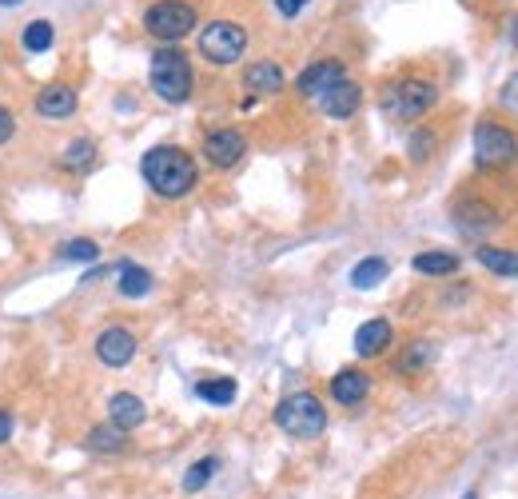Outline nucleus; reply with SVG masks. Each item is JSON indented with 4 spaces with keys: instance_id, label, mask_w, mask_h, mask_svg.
<instances>
[{
    "instance_id": "f257e3e1",
    "label": "nucleus",
    "mask_w": 518,
    "mask_h": 499,
    "mask_svg": "<svg viewBox=\"0 0 518 499\" xmlns=\"http://www.w3.org/2000/svg\"><path fill=\"white\" fill-rule=\"evenodd\" d=\"M140 172H144L148 188H152L156 196H164V200H180V196H188V192L200 184L196 160H192L184 148H176V144H156V148H148L144 160H140Z\"/></svg>"
},
{
    "instance_id": "f03ea898",
    "label": "nucleus",
    "mask_w": 518,
    "mask_h": 499,
    "mask_svg": "<svg viewBox=\"0 0 518 499\" xmlns=\"http://www.w3.org/2000/svg\"><path fill=\"white\" fill-rule=\"evenodd\" d=\"M152 92L168 104H184L196 88V72H192V60L176 48V44H164L152 52Z\"/></svg>"
},
{
    "instance_id": "7ed1b4c3",
    "label": "nucleus",
    "mask_w": 518,
    "mask_h": 499,
    "mask_svg": "<svg viewBox=\"0 0 518 499\" xmlns=\"http://www.w3.org/2000/svg\"><path fill=\"white\" fill-rule=\"evenodd\" d=\"M439 100V88L423 76H407V80H391L383 92H379V108L391 116V120H419L423 112H431Z\"/></svg>"
},
{
    "instance_id": "20e7f679",
    "label": "nucleus",
    "mask_w": 518,
    "mask_h": 499,
    "mask_svg": "<svg viewBox=\"0 0 518 499\" xmlns=\"http://www.w3.org/2000/svg\"><path fill=\"white\" fill-rule=\"evenodd\" d=\"M275 424H279V432L291 436V440H315V436H323V428H327V408L319 404V396L295 392V396L279 400Z\"/></svg>"
},
{
    "instance_id": "39448f33",
    "label": "nucleus",
    "mask_w": 518,
    "mask_h": 499,
    "mask_svg": "<svg viewBox=\"0 0 518 499\" xmlns=\"http://www.w3.org/2000/svg\"><path fill=\"white\" fill-rule=\"evenodd\" d=\"M518 156V140L507 124L483 120L475 124V168L479 172H499Z\"/></svg>"
},
{
    "instance_id": "423d86ee",
    "label": "nucleus",
    "mask_w": 518,
    "mask_h": 499,
    "mask_svg": "<svg viewBox=\"0 0 518 499\" xmlns=\"http://www.w3.org/2000/svg\"><path fill=\"white\" fill-rule=\"evenodd\" d=\"M196 8L188 4V0H156L148 12H144V28L156 36V40H164V44H176V40H184L192 28H196Z\"/></svg>"
},
{
    "instance_id": "0eeeda50",
    "label": "nucleus",
    "mask_w": 518,
    "mask_h": 499,
    "mask_svg": "<svg viewBox=\"0 0 518 499\" xmlns=\"http://www.w3.org/2000/svg\"><path fill=\"white\" fill-rule=\"evenodd\" d=\"M248 52V32L232 20H212L200 32V56L212 64H236Z\"/></svg>"
},
{
    "instance_id": "6e6552de",
    "label": "nucleus",
    "mask_w": 518,
    "mask_h": 499,
    "mask_svg": "<svg viewBox=\"0 0 518 499\" xmlns=\"http://www.w3.org/2000/svg\"><path fill=\"white\" fill-rule=\"evenodd\" d=\"M244 152H248V140L240 128H216L204 136V156L212 168H236L244 160Z\"/></svg>"
},
{
    "instance_id": "1a4fd4ad",
    "label": "nucleus",
    "mask_w": 518,
    "mask_h": 499,
    "mask_svg": "<svg viewBox=\"0 0 518 499\" xmlns=\"http://www.w3.org/2000/svg\"><path fill=\"white\" fill-rule=\"evenodd\" d=\"M96 356H100V364H108V368H124V364H132V356H136V336H132L128 328L112 324V328H104V332L96 336Z\"/></svg>"
},
{
    "instance_id": "9d476101",
    "label": "nucleus",
    "mask_w": 518,
    "mask_h": 499,
    "mask_svg": "<svg viewBox=\"0 0 518 499\" xmlns=\"http://www.w3.org/2000/svg\"><path fill=\"white\" fill-rule=\"evenodd\" d=\"M359 104H363V88H359L351 76H343L339 84H331V88L319 96V108H323V116H331V120H347V116H355V112H359Z\"/></svg>"
},
{
    "instance_id": "9b49d317",
    "label": "nucleus",
    "mask_w": 518,
    "mask_h": 499,
    "mask_svg": "<svg viewBox=\"0 0 518 499\" xmlns=\"http://www.w3.org/2000/svg\"><path fill=\"white\" fill-rule=\"evenodd\" d=\"M36 116L44 120H68L76 116V88L64 84V80H52L36 92Z\"/></svg>"
},
{
    "instance_id": "f8f14e48",
    "label": "nucleus",
    "mask_w": 518,
    "mask_h": 499,
    "mask_svg": "<svg viewBox=\"0 0 518 499\" xmlns=\"http://www.w3.org/2000/svg\"><path fill=\"white\" fill-rule=\"evenodd\" d=\"M347 72H343V64L339 60H315V64H307L303 72H299V80H295V92L299 96H323L331 84H339Z\"/></svg>"
},
{
    "instance_id": "ddd939ff",
    "label": "nucleus",
    "mask_w": 518,
    "mask_h": 499,
    "mask_svg": "<svg viewBox=\"0 0 518 499\" xmlns=\"http://www.w3.org/2000/svg\"><path fill=\"white\" fill-rule=\"evenodd\" d=\"M367 396H371V376H367V372H359V368H343V372H335V376H331V400H335V404L355 408V404H363Z\"/></svg>"
},
{
    "instance_id": "4468645a",
    "label": "nucleus",
    "mask_w": 518,
    "mask_h": 499,
    "mask_svg": "<svg viewBox=\"0 0 518 499\" xmlns=\"http://www.w3.org/2000/svg\"><path fill=\"white\" fill-rule=\"evenodd\" d=\"M391 340H395V328H391L387 320H367V324H359V332H355V352H359L363 360H375V356H383V352L391 348Z\"/></svg>"
},
{
    "instance_id": "2eb2a0df",
    "label": "nucleus",
    "mask_w": 518,
    "mask_h": 499,
    "mask_svg": "<svg viewBox=\"0 0 518 499\" xmlns=\"http://www.w3.org/2000/svg\"><path fill=\"white\" fill-rule=\"evenodd\" d=\"M144 420H148V408H144V400H140V396H132V392H116V396L108 400V424H116V428L132 432V428H140Z\"/></svg>"
},
{
    "instance_id": "dca6fc26",
    "label": "nucleus",
    "mask_w": 518,
    "mask_h": 499,
    "mask_svg": "<svg viewBox=\"0 0 518 499\" xmlns=\"http://www.w3.org/2000/svg\"><path fill=\"white\" fill-rule=\"evenodd\" d=\"M244 88L252 96H275L283 88V68L271 64V60H256L248 72H244Z\"/></svg>"
},
{
    "instance_id": "f3484780",
    "label": "nucleus",
    "mask_w": 518,
    "mask_h": 499,
    "mask_svg": "<svg viewBox=\"0 0 518 499\" xmlns=\"http://www.w3.org/2000/svg\"><path fill=\"white\" fill-rule=\"evenodd\" d=\"M84 444H88L92 452H100V456H120V452H128V432L116 428V424H96Z\"/></svg>"
},
{
    "instance_id": "a211bd4d",
    "label": "nucleus",
    "mask_w": 518,
    "mask_h": 499,
    "mask_svg": "<svg viewBox=\"0 0 518 499\" xmlns=\"http://www.w3.org/2000/svg\"><path fill=\"white\" fill-rule=\"evenodd\" d=\"M387 260H379V256H367V260H359L355 268H351V288H359V292H371V288H379L383 280H387Z\"/></svg>"
},
{
    "instance_id": "6ab92c4d",
    "label": "nucleus",
    "mask_w": 518,
    "mask_h": 499,
    "mask_svg": "<svg viewBox=\"0 0 518 499\" xmlns=\"http://www.w3.org/2000/svg\"><path fill=\"white\" fill-rule=\"evenodd\" d=\"M236 380H228V376H216V380H200L196 384V396L204 400V404H212V408H228L232 400H236Z\"/></svg>"
},
{
    "instance_id": "aec40b11",
    "label": "nucleus",
    "mask_w": 518,
    "mask_h": 499,
    "mask_svg": "<svg viewBox=\"0 0 518 499\" xmlns=\"http://www.w3.org/2000/svg\"><path fill=\"white\" fill-rule=\"evenodd\" d=\"M415 272L419 276H455L459 272V256L455 252H419L415 256Z\"/></svg>"
},
{
    "instance_id": "412c9836",
    "label": "nucleus",
    "mask_w": 518,
    "mask_h": 499,
    "mask_svg": "<svg viewBox=\"0 0 518 499\" xmlns=\"http://www.w3.org/2000/svg\"><path fill=\"white\" fill-rule=\"evenodd\" d=\"M475 256H479V264H483V268H491L495 276H515L518 280V252H507V248H491V244H483Z\"/></svg>"
},
{
    "instance_id": "4be33fe9",
    "label": "nucleus",
    "mask_w": 518,
    "mask_h": 499,
    "mask_svg": "<svg viewBox=\"0 0 518 499\" xmlns=\"http://www.w3.org/2000/svg\"><path fill=\"white\" fill-rule=\"evenodd\" d=\"M120 296H128V300H140V296H148L152 292V272L148 268H136V264H124V272H120Z\"/></svg>"
},
{
    "instance_id": "5701e85b",
    "label": "nucleus",
    "mask_w": 518,
    "mask_h": 499,
    "mask_svg": "<svg viewBox=\"0 0 518 499\" xmlns=\"http://www.w3.org/2000/svg\"><path fill=\"white\" fill-rule=\"evenodd\" d=\"M431 360H435V348L427 344V340H415L399 360H395V372H403V376H411V372H423V368H431Z\"/></svg>"
},
{
    "instance_id": "b1692460",
    "label": "nucleus",
    "mask_w": 518,
    "mask_h": 499,
    "mask_svg": "<svg viewBox=\"0 0 518 499\" xmlns=\"http://www.w3.org/2000/svg\"><path fill=\"white\" fill-rule=\"evenodd\" d=\"M52 40H56L52 20H32V24L24 28V36H20V44H24L28 52H48V48H52Z\"/></svg>"
},
{
    "instance_id": "393cba45",
    "label": "nucleus",
    "mask_w": 518,
    "mask_h": 499,
    "mask_svg": "<svg viewBox=\"0 0 518 499\" xmlns=\"http://www.w3.org/2000/svg\"><path fill=\"white\" fill-rule=\"evenodd\" d=\"M220 472V460L216 456H204V460H196L192 464V472L184 476V492H204L208 488V480Z\"/></svg>"
},
{
    "instance_id": "a878e982",
    "label": "nucleus",
    "mask_w": 518,
    "mask_h": 499,
    "mask_svg": "<svg viewBox=\"0 0 518 499\" xmlns=\"http://www.w3.org/2000/svg\"><path fill=\"white\" fill-rule=\"evenodd\" d=\"M92 160H96V144H92V140H72L68 152H64V168H72V172L88 168Z\"/></svg>"
},
{
    "instance_id": "bb28decb",
    "label": "nucleus",
    "mask_w": 518,
    "mask_h": 499,
    "mask_svg": "<svg viewBox=\"0 0 518 499\" xmlns=\"http://www.w3.org/2000/svg\"><path fill=\"white\" fill-rule=\"evenodd\" d=\"M431 152H435V132H431V128H419V132H411V140H407V156H411L415 164H423Z\"/></svg>"
},
{
    "instance_id": "cd10ccee",
    "label": "nucleus",
    "mask_w": 518,
    "mask_h": 499,
    "mask_svg": "<svg viewBox=\"0 0 518 499\" xmlns=\"http://www.w3.org/2000/svg\"><path fill=\"white\" fill-rule=\"evenodd\" d=\"M60 256H64V260H76V264H92V260L100 256V244H92V240H68V244L60 248Z\"/></svg>"
},
{
    "instance_id": "c85d7f7f",
    "label": "nucleus",
    "mask_w": 518,
    "mask_h": 499,
    "mask_svg": "<svg viewBox=\"0 0 518 499\" xmlns=\"http://www.w3.org/2000/svg\"><path fill=\"white\" fill-rule=\"evenodd\" d=\"M499 108H503L507 116H515L518 120V72L507 80V84H503V88H499Z\"/></svg>"
},
{
    "instance_id": "c756f323",
    "label": "nucleus",
    "mask_w": 518,
    "mask_h": 499,
    "mask_svg": "<svg viewBox=\"0 0 518 499\" xmlns=\"http://www.w3.org/2000/svg\"><path fill=\"white\" fill-rule=\"evenodd\" d=\"M12 132H16V116L0 104V144H8V140H12Z\"/></svg>"
},
{
    "instance_id": "7c9ffc66",
    "label": "nucleus",
    "mask_w": 518,
    "mask_h": 499,
    "mask_svg": "<svg viewBox=\"0 0 518 499\" xmlns=\"http://www.w3.org/2000/svg\"><path fill=\"white\" fill-rule=\"evenodd\" d=\"M303 4H307V0H275V8H279L283 16H299V12H303Z\"/></svg>"
},
{
    "instance_id": "2f4dec72",
    "label": "nucleus",
    "mask_w": 518,
    "mask_h": 499,
    "mask_svg": "<svg viewBox=\"0 0 518 499\" xmlns=\"http://www.w3.org/2000/svg\"><path fill=\"white\" fill-rule=\"evenodd\" d=\"M8 436H12V412L0 408V444H8Z\"/></svg>"
},
{
    "instance_id": "473e14b6",
    "label": "nucleus",
    "mask_w": 518,
    "mask_h": 499,
    "mask_svg": "<svg viewBox=\"0 0 518 499\" xmlns=\"http://www.w3.org/2000/svg\"><path fill=\"white\" fill-rule=\"evenodd\" d=\"M507 32H511V44L518 48V12L511 16V24H507Z\"/></svg>"
},
{
    "instance_id": "72a5a7b5",
    "label": "nucleus",
    "mask_w": 518,
    "mask_h": 499,
    "mask_svg": "<svg viewBox=\"0 0 518 499\" xmlns=\"http://www.w3.org/2000/svg\"><path fill=\"white\" fill-rule=\"evenodd\" d=\"M0 4H4V8H8V4H20V0H0Z\"/></svg>"
},
{
    "instance_id": "f704fd0d",
    "label": "nucleus",
    "mask_w": 518,
    "mask_h": 499,
    "mask_svg": "<svg viewBox=\"0 0 518 499\" xmlns=\"http://www.w3.org/2000/svg\"><path fill=\"white\" fill-rule=\"evenodd\" d=\"M463 499H479V496H475V492H467V496H463Z\"/></svg>"
}]
</instances>
